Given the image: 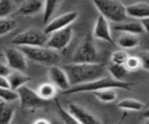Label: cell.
I'll list each match as a JSON object with an SVG mask.
<instances>
[{"instance_id": "obj_20", "label": "cell", "mask_w": 149, "mask_h": 124, "mask_svg": "<svg viewBox=\"0 0 149 124\" xmlns=\"http://www.w3.org/2000/svg\"><path fill=\"white\" fill-rule=\"evenodd\" d=\"M116 43H118V46H120L122 49H132V48H135V47L139 46L140 39H139L137 35L123 33L122 35L119 36Z\"/></svg>"}, {"instance_id": "obj_26", "label": "cell", "mask_w": 149, "mask_h": 124, "mask_svg": "<svg viewBox=\"0 0 149 124\" xmlns=\"http://www.w3.org/2000/svg\"><path fill=\"white\" fill-rule=\"evenodd\" d=\"M16 27V21L9 18H1L0 19V36L7 35Z\"/></svg>"}, {"instance_id": "obj_3", "label": "cell", "mask_w": 149, "mask_h": 124, "mask_svg": "<svg viewBox=\"0 0 149 124\" xmlns=\"http://www.w3.org/2000/svg\"><path fill=\"white\" fill-rule=\"evenodd\" d=\"M94 7L98 9L100 15L106 18L108 21L120 23L126 21L127 13L126 6L120 0H91Z\"/></svg>"}, {"instance_id": "obj_33", "label": "cell", "mask_w": 149, "mask_h": 124, "mask_svg": "<svg viewBox=\"0 0 149 124\" xmlns=\"http://www.w3.org/2000/svg\"><path fill=\"white\" fill-rule=\"evenodd\" d=\"M0 88H9L8 78L6 76H0Z\"/></svg>"}, {"instance_id": "obj_29", "label": "cell", "mask_w": 149, "mask_h": 124, "mask_svg": "<svg viewBox=\"0 0 149 124\" xmlns=\"http://www.w3.org/2000/svg\"><path fill=\"white\" fill-rule=\"evenodd\" d=\"M125 67L127 68V70L130 73V71H135L137 70L139 68H141V60L139 56H128L126 63H125Z\"/></svg>"}, {"instance_id": "obj_32", "label": "cell", "mask_w": 149, "mask_h": 124, "mask_svg": "<svg viewBox=\"0 0 149 124\" xmlns=\"http://www.w3.org/2000/svg\"><path fill=\"white\" fill-rule=\"evenodd\" d=\"M10 73H12V69L7 66V63L0 62V76H6L7 77Z\"/></svg>"}, {"instance_id": "obj_6", "label": "cell", "mask_w": 149, "mask_h": 124, "mask_svg": "<svg viewBox=\"0 0 149 124\" xmlns=\"http://www.w3.org/2000/svg\"><path fill=\"white\" fill-rule=\"evenodd\" d=\"M98 50L91 35L85 36L80 44L74 50L71 62L72 63H98Z\"/></svg>"}, {"instance_id": "obj_34", "label": "cell", "mask_w": 149, "mask_h": 124, "mask_svg": "<svg viewBox=\"0 0 149 124\" xmlns=\"http://www.w3.org/2000/svg\"><path fill=\"white\" fill-rule=\"evenodd\" d=\"M141 23H142V27H143L144 32L149 34V18L142 19V20H141Z\"/></svg>"}, {"instance_id": "obj_2", "label": "cell", "mask_w": 149, "mask_h": 124, "mask_svg": "<svg viewBox=\"0 0 149 124\" xmlns=\"http://www.w3.org/2000/svg\"><path fill=\"white\" fill-rule=\"evenodd\" d=\"M135 84L129 81H118L113 78L112 76H102L100 78H97L94 81L71 87L65 91H62L63 95H72V94H80V92H94L99 90H105V89H125L129 90Z\"/></svg>"}, {"instance_id": "obj_9", "label": "cell", "mask_w": 149, "mask_h": 124, "mask_svg": "<svg viewBox=\"0 0 149 124\" xmlns=\"http://www.w3.org/2000/svg\"><path fill=\"white\" fill-rule=\"evenodd\" d=\"M5 60L7 66L14 71H22L24 73L28 69L27 57L20 50V48H6L5 49Z\"/></svg>"}, {"instance_id": "obj_1", "label": "cell", "mask_w": 149, "mask_h": 124, "mask_svg": "<svg viewBox=\"0 0 149 124\" xmlns=\"http://www.w3.org/2000/svg\"><path fill=\"white\" fill-rule=\"evenodd\" d=\"M66 71L71 87L80 85L97 78H100L105 74V66L101 63H69L63 66ZM70 87V88H71Z\"/></svg>"}, {"instance_id": "obj_16", "label": "cell", "mask_w": 149, "mask_h": 124, "mask_svg": "<svg viewBox=\"0 0 149 124\" xmlns=\"http://www.w3.org/2000/svg\"><path fill=\"white\" fill-rule=\"evenodd\" d=\"M114 29H116L118 32L134 34V35H139L144 32L141 21H123L120 23H115Z\"/></svg>"}, {"instance_id": "obj_5", "label": "cell", "mask_w": 149, "mask_h": 124, "mask_svg": "<svg viewBox=\"0 0 149 124\" xmlns=\"http://www.w3.org/2000/svg\"><path fill=\"white\" fill-rule=\"evenodd\" d=\"M48 34L40 28H29L19 33L12 42L17 47H44L48 41Z\"/></svg>"}, {"instance_id": "obj_14", "label": "cell", "mask_w": 149, "mask_h": 124, "mask_svg": "<svg viewBox=\"0 0 149 124\" xmlns=\"http://www.w3.org/2000/svg\"><path fill=\"white\" fill-rule=\"evenodd\" d=\"M126 13H127V16L139 19V20L149 18V4L144 1L130 4L126 6Z\"/></svg>"}, {"instance_id": "obj_7", "label": "cell", "mask_w": 149, "mask_h": 124, "mask_svg": "<svg viewBox=\"0 0 149 124\" xmlns=\"http://www.w3.org/2000/svg\"><path fill=\"white\" fill-rule=\"evenodd\" d=\"M19 95V102L20 105L26 110H36L38 108H42L45 105V102L37 91L33 90L28 85H22L16 90Z\"/></svg>"}, {"instance_id": "obj_23", "label": "cell", "mask_w": 149, "mask_h": 124, "mask_svg": "<svg viewBox=\"0 0 149 124\" xmlns=\"http://www.w3.org/2000/svg\"><path fill=\"white\" fill-rule=\"evenodd\" d=\"M37 94L44 99V101H49L52 99L56 95V87L52 83H43L37 88Z\"/></svg>"}, {"instance_id": "obj_19", "label": "cell", "mask_w": 149, "mask_h": 124, "mask_svg": "<svg viewBox=\"0 0 149 124\" xmlns=\"http://www.w3.org/2000/svg\"><path fill=\"white\" fill-rule=\"evenodd\" d=\"M118 108L123 111H142L144 103L135 98H123L118 103Z\"/></svg>"}, {"instance_id": "obj_17", "label": "cell", "mask_w": 149, "mask_h": 124, "mask_svg": "<svg viewBox=\"0 0 149 124\" xmlns=\"http://www.w3.org/2000/svg\"><path fill=\"white\" fill-rule=\"evenodd\" d=\"M8 83H9V88L12 90H17L19 88H21L22 85H26L29 81H30V77L27 76L22 71H12L8 76Z\"/></svg>"}, {"instance_id": "obj_21", "label": "cell", "mask_w": 149, "mask_h": 124, "mask_svg": "<svg viewBox=\"0 0 149 124\" xmlns=\"http://www.w3.org/2000/svg\"><path fill=\"white\" fill-rule=\"evenodd\" d=\"M62 0H44V4H43V23L44 25H47L52 19V15L55 14Z\"/></svg>"}, {"instance_id": "obj_37", "label": "cell", "mask_w": 149, "mask_h": 124, "mask_svg": "<svg viewBox=\"0 0 149 124\" xmlns=\"http://www.w3.org/2000/svg\"><path fill=\"white\" fill-rule=\"evenodd\" d=\"M125 117H126V113H123L122 116H121V118H120V120L116 123V124H122L123 123V119H125Z\"/></svg>"}, {"instance_id": "obj_38", "label": "cell", "mask_w": 149, "mask_h": 124, "mask_svg": "<svg viewBox=\"0 0 149 124\" xmlns=\"http://www.w3.org/2000/svg\"><path fill=\"white\" fill-rule=\"evenodd\" d=\"M141 124H149V118H144Z\"/></svg>"}, {"instance_id": "obj_18", "label": "cell", "mask_w": 149, "mask_h": 124, "mask_svg": "<svg viewBox=\"0 0 149 124\" xmlns=\"http://www.w3.org/2000/svg\"><path fill=\"white\" fill-rule=\"evenodd\" d=\"M15 115L14 106L8 102H0V124H10Z\"/></svg>"}, {"instance_id": "obj_36", "label": "cell", "mask_w": 149, "mask_h": 124, "mask_svg": "<svg viewBox=\"0 0 149 124\" xmlns=\"http://www.w3.org/2000/svg\"><path fill=\"white\" fill-rule=\"evenodd\" d=\"M143 118H149V109H147V110H144L143 111Z\"/></svg>"}, {"instance_id": "obj_25", "label": "cell", "mask_w": 149, "mask_h": 124, "mask_svg": "<svg viewBox=\"0 0 149 124\" xmlns=\"http://www.w3.org/2000/svg\"><path fill=\"white\" fill-rule=\"evenodd\" d=\"M116 89H105V90H99V91H94L92 92L99 101L104 102V103H111L114 102L118 97V94L115 91Z\"/></svg>"}, {"instance_id": "obj_8", "label": "cell", "mask_w": 149, "mask_h": 124, "mask_svg": "<svg viewBox=\"0 0 149 124\" xmlns=\"http://www.w3.org/2000/svg\"><path fill=\"white\" fill-rule=\"evenodd\" d=\"M72 35H73V29H72L71 26H69L66 28H63L61 30L54 32V33L49 34L45 47H48L50 49H54L56 51L63 50L64 48L68 47V44L72 40Z\"/></svg>"}, {"instance_id": "obj_30", "label": "cell", "mask_w": 149, "mask_h": 124, "mask_svg": "<svg viewBox=\"0 0 149 124\" xmlns=\"http://www.w3.org/2000/svg\"><path fill=\"white\" fill-rule=\"evenodd\" d=\"M13 12V2L10 0H0V19L7 18Z\"/></svg>"}, {"instance_id": "obj_35", "label": "cell", "mask_w": 149, "mask_h": 124, "mask_svg": "<svg viewBox=\"0 0 149 124\" xmlns=\"http://www.w3.org/2000/svg\"><path fill=\"white\" fill-rule=\"evenodd\" d=\"M33 124H50V122L47 120L45 118H38V119H36Z\"/></svg>"}, {"instance_id": "obj_11", "label": "cell", "mask_w": 149, "mask_h": 124, "mask_svg": "<svg viewBox=\"0 0 149 124\" xmlns=\"http://www.w3.org/2000/svg\"><path fill=\"white\" fill-rule=\"evenodd\" d=\"M48 77L51 81V83L55 87H57L58 89H61L62 91H65V90H68L71 87L69 77H68V74L63 69V67H59L57 64L49 67Z\"/></svg>"}, {"instance_id": "obj_15", "label": "cell", "mask_w": 149, "mask_h": 124, "mask_svg": "<svg viewBox=\"0 0 149 124\" xmlns=\"http://www.w3.org/2000/svg\"><path fill=\"white\" fill-rule=\"evenodd\" d=\"M42 9H43V4L41 0H26L17 8L16 14L24 15V16H31V15L40 13Z\"/></svg>"}, {"instance_id": "obj_28", "label": "cell", "mask_w": 149, "mask_h": 124, "mask_svg": "<svg viewBox=\"0 0 149 124\" xmlns=\"http://www.w3.org/2000/svg\"><path fill=\"white\" fill-rule=\"evenodd\" d=\"M128 56L129 55L127 54L126 50H115L111 55V63H114V64H123L125 66Z\"/></svg>"}, {"instance_id": "obj_12", "label": "cell", "mask_w": 149, "mask_h": 124, "mask_svg": "<svg viewBox=\"0 0 149 124\" xmlns=\"http://www.w3.org/2000/svg\"><path fill=\"white\" fill-rule=\"evenodd\" d=\"M92 36L97 40H101V41H105L107 43H113V37H112L108 20L106 18H104L102 15H99L97 18L94 27H93Z\"/></svg>"}, {"instance_id": "obj_4", "label": "cell", "mask_w": 149, "mask_h": 124, "mask_svg": "<svg viewBox=\"0 0 149 124\" xmlns=\"http://www.w3.org/2000/svg\"><path fill=\"white\" fill-rule=\"evenodd\" d=\"M26 57L35 63L43 66H56L59 61V54L48 47H19Z\"/></svg>"}, {"instance_id": "obj_22", "label": "cell", "mask_w": 149, "mask_h": 124, "mask_svg": "<svg viewBox=\"0 0 149 124\" xmlns=\"http://www.w3.org/2000/svg\"><path fill=\"white\" fill-rule=\"evenodd\" d=\"M55 103H56V108H57V113H58L59 118L62 119L63 124H80V123L77 120V118H76L69 110L64 109V108L59 104V102H58L57 99H55Z\"/></svg>"}, {"instance_id": "obj_24", "label": "cell", "mask_w": 149, "mask_h": 124, "mask_svg": "<svg viewBox=\"0 0 149 124\" xmlns=\"http://www.w3.org/2000/svg\"><path fill=\"white\" fill-rule=\"evenodd\" d=\"M108 71L111 73V76L118 81H125L126 75L129 73L123 64H114V63H111L108 66Z\"/></svg>"}, {"instance_id": "obj_27", "label": "cell", "mask_w": 149, "mask_h": 124, "mask_svg": "<svg viewBox=\"0 0 149 124\" xmlns=\"http://www.w3.org/2000/svg\"><path fill=\"white\" fill-rule=\"evenodd\" d=\"M0 99L12 103L14 101H19V95L15 90H12L10 88H0Z\"/></svg>"}, {"instance_id": "obj_13", "label": "cell", "mask_w": 149, "mask_h": 124, "mask_svg": "<svg viewBox=\"0 0 149 124\" xmlns=\"http://www.w3.org/2000/svg\"><path fill=\"white\" fill-rule=\"evenodd\" d=\"M68 110L77 118V120L80 124H102L93 113H91L85 108H83L76 103H69Z\"/></svg>"}, {"instance_id": "obj_10", "label": "cell", "mask_w": 149, "mask_h": 124, "mask_svg": "<svg viewBox=\"0 0 149 124\" xmlns=\"http://www.w3.org/2000/svg\"><path fill=\"white\" fill-rule=\"evenodd\" d=\"M78 18V13L76 11H72V12H68V13H64L62 15H58L54 19H51L43 28L44 33L45 34H51L54 32H57V30H61L63 28H66L69 26H71Z\"/></svg>"}, {"instance_id": "obj_31", "label": "cell", "mask_w": 149, "mask_h": 124, "mask_svg": "<svg viewBox=\"0 0 149 124\" xmlns=\"http://www.w3.org/2000/svg\"><path fill=\"white\" fill-rule=\"evenodd\" d=\"M139 57L141 60V68L149 71V51H142Z\"/></svg>"}]
</instances>
